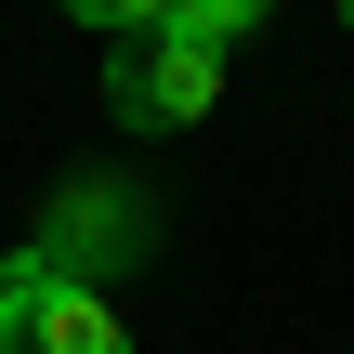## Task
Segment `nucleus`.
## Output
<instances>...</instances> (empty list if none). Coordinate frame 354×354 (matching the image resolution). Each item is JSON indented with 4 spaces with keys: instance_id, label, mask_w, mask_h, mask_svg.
I'll return each mask as SVG.
<instances>
[{
    "instance_id": "nucleus-1",
    "label": "nucleus",
    "mask_w": 354,
    "mask_h": 354,
    "mask_svg": "<svg viewBox=\"0 0 354 354\" xmlns=\"http://www.w3.org/2000/svg\"><path fill=\"white\" fill-rule=\"evenodd\" d=\"M79 26L118 53V66H105V118H118V131H197V118L223 105V53L171 39L158 0H79Z\"/></svg>"
},
{
    "instance_id": "nucleus-2",
    "label": "nucleus",
    "mask_w": 354,
    "mask_h": 354,
    "mask_svg": "<svg viewBox=\"0 0 354 354\" xmlns=\"http://www.w3.org/2000/svg\"><path fill=\"white\" fill-rule=\"evenodd\" d=\"M0 354H131V315L92 276H66L53 250H13L0 263Z\"/></svg>"
},
{
    "instance_id": "nucleus-3",
    "label": "nucleus",
    "mask_w": 354,
    "mask_h": 354,
    "mask_svg": "<svg viewBox=\"0 0 354 354\" xmlns=\"http://www.w3.org/2000/svg\"><path fill=\"white\" fill-rule=\"evenodd\" d=\"M131 236H145V210H131L118 184H66V197H53V236H39V250H53L66 276H92V289H105V250H131Z\"/></svg>"
},
{
    "instance_id": "nucleus-4",
    "label": "nucleus",
    "mask_w": 354,
    "mask_h": 354,
    "mask_svg": "<svg viewBox=\"0 0 354 354\" xmlns=\"http://www.w3.org/2000/svg\"><path fill=\"white\" fill-rule=\"evenodd\" d=\"M250 26H263L250 0H171V39H197V53H223V66H236V39H250Z\"/></svg>"
}]
</instances>
